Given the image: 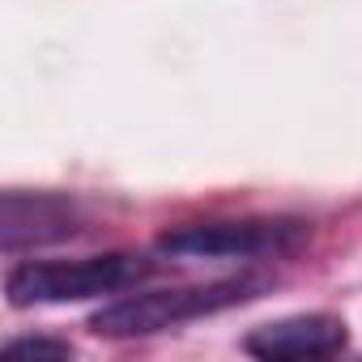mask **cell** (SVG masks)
I'll use <instances>...</instances> for the list:
<instances>
[{
  "mask_svg": "<svg viewBox=\"0 0 362 362\" xmlns=\"http://www.w3.org/2000/svg\"><path fill=\"white\" fill-rule=\"evenodd\" d=\"M264 286H269L264 277H226V281H209V286L141 290V294H124V298L107 303L103 311H94L90 328L98 337H149V332H166L179 324H192L201 315L239 307V303L256 298Z\"/></svg>",
  "mask_w": 362,
  "mask_h": 362,
  "instance_id": "6da1fadb",
  "label": "cell"
},
{
  "mask_svg": "<svg viewBox=\"0 0 362 362\" xmlns=\"http://www.w3.org/2000/svg\"><path fill=\"white\" fill-rule=\"evenodd\" d=\"M149 273H153V260L136 252H107V256H81V260H26L5 277V294L13 307L81 303V298L136 290Z\"/></svg>",
  "mask_w": 362,
  "mask_h": 362,
  "instance_id": "7a4b0ae2",
  "label": "cell"
},
{
  "mask_svg": "<svg viewBox=\"0 0 362 362\" xmlns=\"http://www.w3.org/2000/svg\"><path fill=\"white\" fill-rule=\"evenodd\" d=\"M303 239L298 222H277V218H243V222H192L175 226L158 239L166 256L184 260H252L269 252H286Z\"/></svg>",
  "mask_w": 362,
  "mask_h": 362,
  "instance_id": "3957f363",
  "label": "cell"
},
{
  "mask_svg": "<svg viewBox=\"0 0 362 362\" xmlns=\"http://www.w3.org/2000/svg\"><path fill=\"white\" fill-rule=\"evenodd\" d=\"M247 354L269 362H307V358H332L345 349V320L337 315H286L273 324H260L243 341Z\"/></svg>",
  "mask_w": 362,
  "mask_h": 362,
  "instance_id": "277c9868",
  "label": "cell"
},
{
  "mask_svg": "<svg viewBox=\"0 0 362 362\" xmlns=\"http://www.w3.org/2000/svg\"><path fill=\"white\" fill-rule=\"evenodd\" d=\"M77 205L52 192H5L0 201V247L9 256L77 235Z\"/></svg>",
  "mask_w": 362,
  "mask_h": 362,
  "instance_id": "5b68a950",
  "label": "cell"
},
{
  "mask_svg": "<svg viewBox=\"0 0 362 362\" xmlns=\"http://www.w3.org/2000/svg\"><path fill=\"white\" fill-rule=\"evenodd\" d=\"M9 358H69L73 345L69 341H52V337H13L5 345Z\"/></svg>",
  "mask_w": 362,
  "mask_h": 362,
  "instance_id": "8992f818",
  "label": "cell"
}]
</instances>
